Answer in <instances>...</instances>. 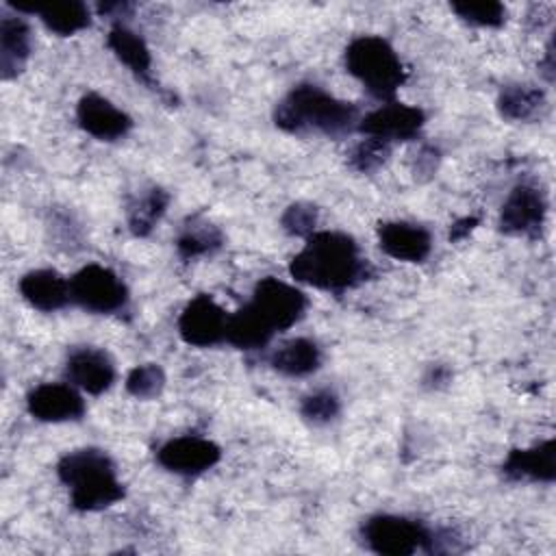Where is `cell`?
Segmentation results:
<instances>
[{"mask_svg":"<svg viewBox=\"0 0 556 556\" xmlns=\"http://www.w3.org/2000/svg\"><path fill=\"white\" fill-rule=\"evenodd\" d=\"M289 274L295 282L339 293L367 280L371 265L363 258L354 237L339 230H315L291 258Z\"/></svg>","mask_w":556,"mask_h":556,"instance_id":"cell-1","label":"cell"},{"mask_svg":"<svg viewBox=\"0 0 556 556\" xmlns=\"http://www.w3.org/2000/svg\"><path fill=\"white\" fill-rule=\"evenodd\" d=\"M274 122L287 132L345 137L358 128L361 115L352 102L334 98L319 85L300 83L276 104Z\"/></svg>","mask_w":556,"mask_h":556,"instance_id":"cell-2","label":"cell"},{"mask_svg":"<svg viewBox=\"0 0 556 556\" xmlns=\"http://www.w3.org/2000/svg\"><path fill=\"white\" fill-rule=\"evenodd\" d=\"M56 476L70 489V504L80 513L109 508L126 495L113 458L100 447H80L63 454L56 463Z\"/></svg>","mask_w":556,"mask_h":556,"instance_id":"cell-3","label":"cell"},{"mask_svg":"<svg viewBox=\"0 0 556 556\" xmlns=\"http://www.w3.org/2000/svg\"><path fill=\"white\" fill-rule=\"evenodd\" d=\"M345 70L378 100H393L406 80L395 48L378 35H361L345 48Z\"/></svg>","mask_w":556,"mask_h":556,"instance_id":"cell-4","label":"cell"},{"mask_svg":"<svg viewBox=\"0 0 556 556\" xmlns=\"http://www.w3.org/2000/svg\"><path fill=\"white\" fill-rule=\"evenodd\" d=\"M430 528L417 519L402 515H371L361 526V539L365 547L382 556H410L415 552H426Z\"/></svg>","mask_w":556,"mask_h":556,"instance_id":"cell-5","label":"cell"},{"mask_svg":"<svg viewBox=\"0 0 556 556\" xmlns=\"http://www.w3.org/2000/svg\"><path fill=\"white\" fill-rule=\"evenodd\" d=\"M72 302L87 313L113 315L128 304V287L104 265L89 263L70 278Z\"/></svg>","mask_w":556,"mask_h":556,"instance_id":"cell-6","label":"cell"},{"mask_svg":"<svg viewBox=\"0 0 556 556\" xmlns=\"http://www.w3.org/2000/svg\"><path fill=\"white\" fill-rule=\"evenodd\" d=\"M250 304L274 332H280L289 330L304 317L308 300L295 285L267 276L256 282Z\"/></svg>","mask_w":556,"mask_h":556,"instance_id":"cell-7","label":"cell"},{"mask_svg":"<svg viewBox=\"0 0 556 556\" xmlns=\"http://www.w3.org/2000/svg\"><path fill=\"white\" fill-rule=\"evenodd\" d=\"M547 217L545 191L532 182L515 185L500 211V230L508 237L534 239L541 235Z\"/></svg>","mask_w":556,"mask_h":556,"instance_id":"cell-8","label":"cell"},{"mask_svg":"<svg viewBox=\"0 0 556 556\" xmlns=\"http://www.w3.org/2000/svg\"><path fill=\"white\" fill-rule=\"evenodd\" d=\"M228 313L208 295L198 293L178 317V334L187 345L213 348L226 341Z\"/></svg>","mask_w":556,"mask_h":556,"instance_id":"cell-9","label":"cell"},{"mask_svg":"<svg viewBox=\"0 0 556 556\" xmlns=\"http://www.w3.org/2000/svg\"><path fill=\"white\" fill-rule=\"evenodd\" d=\"M222 458V447L198 434H182L167 439L156 450V463L176 476H200L208 469H213Z\"/></svg>","mask_w":556,"mask_h":556,"instance_id":"cell-10","label":"cell"},{"mask_svg":"<svg viewBox=\"0 0 556 556\" xmlns=\"http://www.w3.org/2000/svg\"><path fill=\"white\" fill-rule=\"evenodd\" d=\"M424 124L426 113L419 106L389 100L363 115L356 130H361L365 137H376L393 146L397 141H408L417 137Z\"/></svg>","mask_w":556,"mask_h":556,"instance_id":"cell-11","label":"cell"},{"mask_svg":"<svg viewBox=\"0 0 556 556\" xmlns=\"http://www.w3.org/2000/svg\"><path fill=\"white\" fill-rule=\"evenodd\" d=\"M28 413L46 424L78 421L85 415L80 389L70 382H41L26 395Z\"/></svg>","mask_w":556,"mask_h":556,"instance_id":"cell-12","label":"cell"},{"mask_svg":"<svg viewBox=\"0 0 556 556\" xmlns=\"http://www.w3.org/2000/svg\"><path fill=\"white\" fill-rule=\"evenodd\" d=\"M76 119L78 126L98 141H117L132 128V117L96 91H89L78 100Z\"/></svg>","mask_w":556,"mask_h":556,"instance_id":"cell-13","label":"cell"},{"mask_svg":"<svg viewBox=\"0 0 556 556\" xmlns=\"http://www.w3.org/2000/svg\"><path fill=\"white\" fill-rule=\"evenodd\" d=\"M65 378L83 393L100 395L113 387L115 365L113 358L100 348H74L65 361Z\"/></svg>","mask_w":556,"mask_h":556,"instance_id":"cell-14","label":"cell"},{"mask_svg":"<svg viewBox=\"0 0 556 556\" xmlns=\"http://www.w3.org/2000/svg\"><path fill=\"white\" fill-rule=\"evenodd\" d=\"M378 245L395 261L424 263L432 252V237L419 224L393 219L378 226Z\"/></svg>","mask_w":556,"mask_h":556,"instance_id":"cell-15","label":"cell"},{"mask_svg":"<svg viewBox=\"0 0 556 556\" xmlns=\"http://www.w3.org/2000/svg\"><path fill=\"white\" fill-rule=\"evenodd\" d=\"M22 298L41 313H54L72 302L70 278L56 269H33L20 278Z\"/></svg>","mask_w":556,"mask_h":556,"instance_id":"cell-16","label":"cell"},{"mask_svg":"<svg viewBox=\"0 0 556 556\" xmlns=\"http://www.w3.org/2000/svg\"><path fill=\"white\" fill-rule=\"evenodd\" d=\"M502 471L510 480L554 482L556 478V441L547 439L539 445L508 452Z\"/></svg>","mask_w":556,"mask_h":556,"instance_id":"cell-17","label":"cell"},{"mask_svg":"<svg viewBox=\"0 0 556 556\" xmlns=\"http://www.w3.org/2000/svg\"><path fill=\"white\" fill-rule=\"evenodd\" d=\"M11 9H15L17 13H37L39 20L43 22V26L59 35V37H70L76 35L85 28H89L91 24V11L85 2H48V4H22V2H9Z\"/></svg>","mask_w":556,"mask_h":556,"instance_id":"cell-18","label":"cell"},{"mask_svg":"<svg viewBox=\"0 0 556 556\" xmlns=\"http://www.w3.org/2000/svg\"><path fill=\"white\" fill-rule=\"evenodd\" d=\"M33 39L30 26L24 17L2 15L0 20V74L4 80H11L24 72V65L30 56Z\"/></svg>","mask_w":556,"mask_h":556,"instance_id":"cell-19","label":"cell"},{"mask_svg":"<svg viewBox=\"0 0 556 556\" xmlns=\"http://www.w3.org/2000/svg\"><path fill=\"white\" fill-rule=\"evenodd\" d=\"M109 50L119 63H124L141 83L152 85V54L146 39L128 28L126 24H115L106 37Z\"/></svg>","mask_w":556,"mask_h":556,"instance_id":"cell-20","label":"cell"},{"mask_svg":"<svg viewBox=\"0 0 556 556\" xmlns=\"http://www.w3.org/2000/svg\"><path fill=\"white\" fill-rule=\"evenodd\" d=\"M269 365L274 371L289 376V378H304L319 369L321 365V350L313 339L295 337L280 343L271 356Z\"/></svg>","mask_w":556,"mask_h":556,"instance_id":"cell-21","label":"cell"},{"mask_svg":"<svg viewBox=\"0 0 556 556\" xmlns=\"http://www.w3.org/2000/svg\"><path fill=\"white\" fill-rule=\"evenodd\" d=\"M276 332L267 326V321L252 308V304H243L237 313L228 317L226 343L239 350H261L265 348Z\"/></svg>","mask_w":556,"mask_h":556,"instance_id":"cell-22","label":"cell"},{"mask_svg":"<svg viewBox=\"0 0 556 556\" xmlns=\"http://www.w3.org/2000/svg\"><path fill=\"white\" fill-rule=\"evenodd\" d=\"M169 204V193L156 185L141 189L126 208V219L128 228L135 237H148L152 228L159 224L163 217L165 208Z\"/></svg>","mask_w":556,"mask_h":556,"instance_id":"cell-23","label":"cell"},{"mask_svg":"<svg viewBox=\"0 0 556 556\" xmlns=\"http://www.w3.org/2000/svg\"><path fill=\"white\" fill-rule=\"evenodd\" d=\"M545 91L534 85H506L497 98V111L508 122H530L545 109Z\"/></svg>","mask_w":556,"mask_h":556,"instance_id":"cell-24","label":"cell"},{"mask_svg":"<svg viewBox=\"0 0 556 556\" xmlns=\"http://www.w3.org/2000/svg\"><path fill=\"white\" fill-rule=\"evenodd\" d=\"M222 241V230L215 224L200 217H191L176 239V250L182 261H193L198 256H206L219 250Z\"/></svg>","mask_w":556,"mask_h":556,"instance_id":"cell-25","label":"cell"},{"mask_svg":"<svg viewBox=\"0 0 556 556\" xmlns=\"http://www.w3.org/2000/svg\"><path fill=\"white\" fill-rule=\"evenodd\" d=\"M389 154L391 143L376 137H365L350 150L348 165L358 174H374L389 161Z\"/></svg>","mask_w":556,"mask_h":556,"instance_id":"cell-26","label":"cell"},{"mask_svg":"<svg viewBox=\"0 0 556 556\" xmlns=\"http://www.w3.org/2000/svg\"><path fill=\"white\" fill-rule=\"evenodd\" d=\"M165 389V371L156 363H143L128 371L126 391L137 400H154Z\"/></svg>","mask_w":556,"mask_h":556,"instance_id":"cell-27","label":"cell"},{"mask_svg":"<svg viewBox=\"0 0 556 556\" xmlns=\"http://www.w3.org/2000/svg\"><path fill=\"white\" fill-rule=\"evenodd\" d=\"M339 413H341V400L330 389H317L304 395L300 404V415L313 426L330 424L332 419H337Z\"/></svg>","mask_w":556,"mask_h":556,"instance_id":"cell-28","label":"cell"},{"mask_svg":"<svg viewBox=\"0 0 556 556\" xmlns=\"http://www.w3.org/2000/svg\"><path fill=\"white\" fill-rule=\"evenodd\" d=\"M452 11L467 24L497 28L506 22V9L500 2H454Z\"/></svg>","mask_w":556,"mask_h":556,"instance_id":"cell-29","label":"cell"},{"mask_svg":"<svg viewBox=\"0 0 556 556\" xmlns=\"http://www.w3.org/2000/svg\"><path fill=\"white\" fill-rule=\"evenodd\" d=\"M317 217H319V211L315 204L311 202H293L285 208L282 217H280V226L287 235H293V237H311L317 228Z\"/></svg>","mask_w":556,"mask_h":556,"instance_id":"cell-30","label":"cell"},{"mask_svg":"<svg viewBox=\"0 0 556 556\" xmlns=\"http://www.w3.org/2000/svg\"><path fill=\"white\" fill-rule=\"evenodd\" d=\"M439 150L437 148H432V146H424L419 152H417V161H415V167H413V172H415V176H419V174H426V176H432L434 172H437V167H439Z\"/></svg>","mask_w":556,"mask_h":556,"instance_id":"cell-31","label":"cell"},{"mask_svg":"<svg viewBox=\"0 0 556 556\" xmlns=\"http://www.w3.org/2000/svg\"><path fill=\"white\" fill-rule=\"evenodd\" d=\"M476 226H478V217H463V219H458V222L452 226L450 239H452V241H458V239L467 237Z\"/></svg>","mask_w":556,"mask_h":556,"instance_id":"cell-32","label":"cell"},{"mask_svg":"<svg viewBox=\"0 0 556 556\" xmlns=\"http://www.w3.org/2000/svg\"><path fill=\"white\" fill-rule=\"evenodd\" d=\"M450 380V369L443 367V365H434L430 367L428 376H426V382H430L432 387H439L441 382H447Z\"/></svg>","mask_w":556,"mask_h":556,"instance_id":"cell-33","label":"cell"},{"mask_svg":"<svg viewBox=\"0 0 556 556\" xmlns=\"http://www.w3.org/2000/svg\"><path fill=\"white\" fill-rule=\"evenodd\" d=\"M539 67H541V72H543L545 80H547V83H552V78H554V48H552V41L547 43L545 56H543V61L539 63Z\"/></svg>","mask_w":556,"mask_h":556,"instance_id":"cell-34","label":"cell"}]
</instances>
